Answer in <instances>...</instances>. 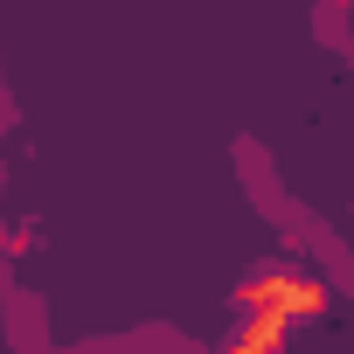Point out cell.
<instances>
[{
  "label": "cell",
  "mask_w": 354,
  "mask_h": 354,
  "mask_svg": "<svg viewBox=\"0 0 354 354\" xmlns=\"http://www.w3.org/2000/svg\"><path fill=\"white\" fill-rule=\"evenodd\" d=\"M243 299H250V313H264V319H299V313H319L326 306V292L313 285V278H299V271H264V278H250L243 285Z\"/></svg>",
  "instance_id": "1"
},
{
  "label": "cell",
  "mask_w": 354,
  "mask_h": 354,
  "mask_svg": "<svg viewBox=\"0 0 354 354\" xmlns=\"http://www.w3.org/2000/svg\"><path fill=\"white\" fill-rule=\"evenodd\" d=\"M278 340H285V319L250 313V319H243V333L230 340V354H278Z\"/></svg>",
  "instance_id": "2"
}]
</instances>
